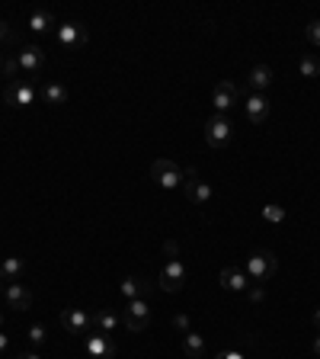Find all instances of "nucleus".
Returning a JSON list of instances; mask_svg holds the SVG:
<instances>
[{
  "label": "nucleus",
  "instance_id": "1",
  "mask_svg": "<svg viewBox=\"0 0 320 359\" xmlns=\"http://www.w3.org/2000/svg\"><path fill=\"white\" fill-rule=\"evenodd\" d=\"M275 269H279V260H275L273 250H253L244 263V273L250 276V283H259V286L275 276Z\"/></svg>",
  "mask_w": 320,
  "mask_h": 359
},
{
  "label": "nucleus",
  "instance_id": "2",
  "mask_svg": "<svg viewBox=\"0 0 320 359\" xmlns=\"http://www.w3.org/2000/svg\"><path fill=\"white\" fill-rule=\"evenodd\" d=\"M151 180H154L157 186H164V189H180V186H186L183 167L173 164V161H167V157L151 164Z\"/></svg>",
  "mask_w": 320,
  "mask_h": 359
},
{
  "label": "nucleus",
  "instance_id": "3",
  "mask_svg": "<svg viewBox=\"0 0 320 359\" xmlns=\"http://www.w3.org/2000/svg\"><path fill=\"white\" fill-rule=\"evenodd\" d=\"M240 100V87L234 81H218L215 83V90H211V106L218 110V116H228V112L237 110Z\"/></svg>",
  "mask_w": 320,
  "mask_h": 359
},
{
  "label": "nucleus",
  "instance_id": "4",
  "mask_svg": "<svg viewBox=\"0 0 320 359\" xmlns=\"http://www.w3.org/2000/svg\"><path fill=\"white\" fill-rule=\"evenodd\" d=\"M147 324H151V308H147L145 298H135V302H128L122 308V327L128 334H141L147 331Z\"/></svg>",
  "mask_w": 320,
  "mask_h": 359
},
{
  "label": "nucleus",
  "instance_id": "5",
  "mask_svg": "<svg viewBox=\"0 0 320 359\" xmlns=\"http://www.w3.org/2000/svg\"><path fill=\"white\" fill-rule=\"evenodd\" d=\"M231 135H234V125H231L228 116H218V112H215V116L205 122V141H209L211 147H228Z\"/></svg>",
  "mask_w": 320,
  "mask_h": 359
},
{
  "label": "nucleus",
  "instance_id": "6",
  "mask_svg": "<svg viewBox=\"0 0 320 359\" xmlns=\"http://www.w3.org/2000/svg\"><path fill=\"white\" fill-rule=\"evenodd\" d=\"M183 283H186V263L170 257L164 263V269H160V289H164V292H180Z\"/></svg>",
  "mask_w": 320,
  "mask_h": 359
},
{
  "label": "nucleus",
  "instance_id": "7",
  "mask_svg": "<svg viewBox=\"0 0 320 359\" xmlns=\"http://www.w3.org/2000/svg\"><path fill=\"white\" fill-rule=\"evenodd\" d=\"M17 61H19L23 77H36V74L45 68V52H42L39 45H23L17 52Z\"/></svg>",
  "mask_w": 320,
  "mask_h": 359
},
{
  "label": "nucleus",
  "instance_id": "8",
  "mask_svg": "<svg viewBox=\"0 0 320 359\" xmlns=\"http://www.w3.org/2000/svg\"><path fill=\"white\" fill-rule=\"evenodd\" d=\"M58 321H61V327L67 334H90L93 331V314H87L83 308H64Z\"/></svg>",
  "mask_w": 320,
  "mask_h": 359
},
{
  "label": "nucleus",
  "instance_id": "9",
  "mask_svg": "<svg viewBox=\"0 0 320 359\" xmlns=\"http://www.w3.org/2000/svg\"><path fill=\"white\" fill-rule=\"evenodd\" d=\"M3 100L10 103V106H17V110H23V106H29V103L36 100V90H32V83L29 81H10L7 90H3Z\"/></svg>",
  "mask_w": 320,
  "mask_h": 359
},
{
  "label": "nucleus",
  "instance_id": "10",
  "mask_svg": "<svg viewBox=\"0 0 320 359\" xmlns=\"http://www.w3.org/2000/svg\"><path fill=\"white\" fill-rule=\"evenodd\" d=\"M240 106H244V116H247L250 125H263L269 119V100H266L263 93H250Z\"/></svg>",
  "mask_w": 320,
  "mask_h": 359
},
{
  "label": "nucleus",
  "instance_id": "11",
  "mask_svg": "<svg viewBox=\"0 0 320 359\" xmlns=\"http://www.w3.org/2000/svg\"><path fill=\"white\" fill-rule=\"evenodd\" d=\"M186 199H189L192 205L211 203V186L202 183V180H195V167H189V170H186Z\"/></svg>",
  "mask_w": 320,
  "mask_h": 359
},
{
  "label": "nucleus",
  "instance_id": "12",
  "mask_svg": "<svg viewBox=\"0 0 320 359\" xmlns=\"http://www.w3.org/2000/svg\"><path fill=\"white\" fill-rule=\"evenodd\" d=\"M87 353H90L93 359H112L116 356V343L109 340V334L90 331L87 334Z\"/></svg>",
  "mask_w": 320,
  "mask_h": 359
},
{
  "label": "nucleus",
  "instance_id": "13",
  "mask_svg": "<svg viewBox=\"0 0 320 359\" xmlns=\"http://www.w3.org/2000/svg\"><path fill=\"white\" fill-rule=\"evenodd\" d=\"M55 39L64 48H81L90 36H87V29H83L81 23H61V26L55 29Z\"/></svg>",
  "mask_w": 320,
  "mask_h": 359
},
{
  "label": "nucleus",
  "instance_id": "14",
  "mask_svg": "<svg viewBox=\"0 0 320 359\" xmlns=\"http://www.w3.org/2000/svg\"><path fill=\"white\" fill-rule=\"evenodd\" d=\"M3 298H7V305L13 308V311H26V308H32V292H29L23 283H7Z\"/></svg>",
  "mask_w": 320,
  "mask_h": 359
},
{
  "label": "nucleus",
  "instance_id": "15",
  "mask_svg": "<svg viewBox=\"0 0 320 359\" xmlns=\"http://www.w3.org/2000/svg\"><path fill=\"white\" fill-rule=\"evenodd\" d=\"M221 286L228 289V292H247L253 283H250V276L240 267H224L221 269Z\"/></svg>",
  "mask_w": 320,
  "mask_h": 359
},
{
  "label": "nucleus",
  "instance_id": "16",
  "mask_svg": "<svg viewBox=\"0 0 320 359\" xmlns=\"http://www.w3.org/2000/svg\"><path fill=\"white\" fill-rule=\"evenodd\" d=\"M119 324H122V314H116L112 308H100V311L93 314V331H100V334H112Z\"/></svg>",
  "mask_w": 320,
  "mask_h": 359
},
{
  "label": "nucleus",
  "instance_id": "17",
  "mask_svg": "<svg viewBox=\"0 0 320 359\" xmlns=\"http://www.w3.org/2000/svg\"><path fill=\"white\" fill-rule=\"evenodd\" d=\"M269 83H273V68H269V65H256L253 71L247 74V87L253 93H263Z\"/></svg>",
  "mask_w": 320,
  "mask_h": 359
},
{
  "label": "nucleus",
  "instance_id": "18",
  "mask_svg": "<svg viewBox=\"0 0 320 359\" xmlns=\"http://www.w3.org/2000/svg\"><path fill=\"white\" fill-rule=\"evenodd\" d=\"M23 273H26V263L19 257H7L0 263V279H3V283H19Z\"/></svg>",
  "mask_w": 320,
  "mask_h": 359
},
{
  "label": "nucleus",
  "instance_id": "19",
  "mask_svg": "<svg viewBox=\"0 0 320 359\" xmlns=\"http://www.w3.org/2000/svg\"><path fill=\"white\" fill-rule=\"evenodd\" d=\"M183 350H186V356H192V359H205L209 347H205V340H202V334L186 331L183 334Z\"/></svg>",
  "mask_w": 320,
  "mask_h": 359
},
{
  "label": "nucleus",
  "instance_id": "20",
  "mask_svg": "<svg viewBox=\"0 0 320 359\" xmlns=\"http://www.w3.org/2000/svg\"><path fill=\"white\" fill-rule=\"evenodd\" d=\"M29 26H32V32H52V26H58V19L52 17L48 10H32Z\"/></svg>",
  "mask_w": 320,
  "mask_h": 359
},
{
  "label": "nucleus",
  "instance_id": "21",
  "mask_svg": "<svg viewBox=\"0 0 320 359\" xmlns=\"http://www.w3.org/2000/svg\"><path fill=\"white\" fill-rule=\"evenodd\" d=\"M119 289H122V295H125L128 302H135V298H145L147 283H145V279H135V276H125Z\"/></svg>",
  "mask_w": 320,
  "mask_h": 359
},
{
  "label": "nucleus",
  "instance_id": "22",
  "mask_svg": "<svg viewBox=\"0 0 320 359\" xmlns=\"http://www.w3.org/2000/svg\"><path fill=\"white\" fill-rule=\"evenodd\" d=\"M42 100H45L48 106H61V103H67V90H64L61 83H45V87H42Z\"/></svg>",
  "mask_w": 320,
  "mask_h": 359
},
{
  "label": "nucleus",
  "instance_id": "23",
  "mask_svg": "<svg viewBox=\"0 0 320 359\" xmlns=\"http://www.w3.org/2000/svg\"><path fill=\"white\" fill-rule=\"evenodd\" d=\"M298 71H301V77H311V81L317 77L320 81V61L314 55H304L301 61H298Z\"/></svg>",
  "mask_w": 320,
  "mask_h": 359
},
{
  "label": "nucleus",
  "instance_id": "24",
  "mask_svg": "<svg viewBox=\"0 0 320 359\" xmlns=\"http://www.w3.org/2000/svg\"><path fill=\"white\" fill-rule=\"evenodd\" d=\"M263 221H269V225H282L285 221V209L282 205H263Z\"/></svg>",
  "mask_w": 320,
  "mask_h": 359
},
{
  "label": "nucleus",
  "instance_id": "25",
  "mask_svg": "<svg viewBox=\"0 0 320 359\" xmlns=\"http://www.w3.org/2000/svg\"><path fill=\"white\" fill-rule=\"evenodd\" d=\"M26 337H29V343H32V347H42V343L48 340L45 324H32V327H29V331H26Z\"/></svg>",
  "mask_w": 320,
  "mask_h": 359
},
{
  "label": "nucleus",
  "instance_id": "26",
  "mask_svg": "<svg viewBox=\"0 0 320 359\" xmlns=\"http://www.w3.org/2000/svg\"><path fill=\"white\" fill-rule=\"evenodd\" d=\"M3 74H7V77H13V81H19V61H17V55H7L3 58Z\"/></svg>",
  "mask_w": 320,
  "mask_h": 359
},
{
  "label": "nucleus",
  "instance_id": "27",
  "mask_svg": "<svg viewBox=\"0 0 320 359\" xmlns=\"http://www.w3.org/2000/svg\"><path fill=\"white\" fill-rule=\"evenodd\" d=\"M308 42L320 48V19H314L311 26H308Z\"/></svg>",
  "mask_w": 320,
  "mask_h": 359
},
{
  "label": "nucleus",
  "instance_id": "28",
  "mask_svg": "<svg viewBox=\"0 0 320 359\" xmlns=\"http://www.w3.org/2000/svg\"><path fill=\"white\" fill-rule=\"evenodd\" d=\"M247 295H250V302H266V289L259 286V283H253V286L247 289Z\"/></svg>",
  "mask_w": 320,
  "mask_h": 359
},
{
  "label": "nucleus",
  "instance_id": "29",
  "mask_svg": "<svg viewBox=\"0 0 320 359\" xmlns=\"http://www.w3.org/2000/svg\"><path fill=\"white\" fill-rule=\"evenodd\" d=\"M173 324H176V327H180V331L186 334V331H189V324H192V321H189V314H176V318H173Z\"/></svg>",
  "mask_w": 320,
  "mask_h": 359
},
{
  "label": "nucleus",
  "instance_id": "30",
  "mask_svg": "<svg viewBox=\"0 0 320 359\" xmlns=\"http://www.w3.org/2000/svg\"><path fill=\"white\" fill-rule=\"evenodd\" d=\"M10 39H13V32H10V26L0 19V42H10Z\"/></svg>",
  "mask_w": 320,
  "mask_h": 359
},
{
  "label": "nucleus",
  "instance_id": "31",
  "mask_svg": "<svg viewBox=\"0 0 320 359\" xmlns=\"http://www.w3.org/2000/svg\"><path fill=\"white\" fill-rule=\"evenodd\" d=\"M7 347H10V337L0 331V353H7Z\"/></svg>",
  "mask_w": 320,
  "mask_h": 359
},
{
  "label": "nucleus",
  "instance_id": "32",
  "mask_svg": "<svg viewBox=\"0 0 320 359\" xmlns=\"http://www.w3.org/2000/svg\"><path fill=\"white\" fill-rule=\"evenodd\" d=\"M311 321H314V327L320 331V308H314V314H311Z\"/></svg>",
  "mask_w": 320,
  "mask_h": 359
},
{
  "label": "nucleus",
  "instance_id": "33",
  "mask_svg": "<svg viewBox=\"0 0 320 359\" xmlns=\"http://www.w3.org/2000/svg\"><path fill=\"white\" fill-rule=\"evenodd\" d=\"M221 359H244L240 353H221Z\"/></svg>",
  "mask_w": 320,
  "mask_h": 359
},
{
  "label": "nucleus",
  "instance_id": "34",
  "mask_svg": "<svg viewBox=\"0 0 320 359\" xmlns=\"http://www.w3.org/2000/svg\"><path fill=\"white\" fill-rule=\"evenodd\" d=\"M17 359H42L39 353H23V356H17Z\"/></svg>",
  "mask_w": 320,
  "mask_h": 359
},
{
  "label": "nucleus",
  "instance_id": "35",
  "mask_svg": "<svg viewBox=\"0 0 320 359\" xmlns=\"http://www.w3.org/2000/svg\"><path fill=\"white\" fill-rule=\"evenodd\" d=\"M314 353H317V356H320V334H317V337H314Z\"/></svg>",
  "mask_w": 320,
  "mask_h": 359
},
{
  "label": "nucleus",
  "instance_id": "36",
  "mask_svg": "<svg viewBox=\"0 0 320 359\" xmlns=\"http://www.w3.org/2000/svg\"><path fill=\"white\" fill-rule=\"evenodd\" d=\"M0 74H3V52H0Z\"/></svg>",
  "mask_w": 320,
  "mask_h": 359
},
{
  "label": "nucleus",
  "instance_id": "37",
  "mask_svg": "<svg viewBox=\"0 0 320 359\" xmlns=\"http://www.w3.org/2000/svg\"><path fill=\"white\" fill-rule=\"evenodd\" d=\"M3 289H7V286H3V279H0V295H3Z\"/></svg>",
  "mask_w": 320,
  "mask_h": 359
},
{
  "label": "nucleus",
  "instance_id": "38",
  "mask_svg": "<svg viewBox=\"0 0 320 359\" xmlns=\"http://www.w3.org/2000/svg\"><path fill=\"white\" fill-rule=\"evenodd\" d=\"M0 327H3V314H0Z\"/></svg>",
  "mask_w": 320,
  "mask_h": 359
},
{
  "label": "nucleus",
  "instance_id": "39",
  "mask_svg": "<svg viewBox=\"0 0 320 359\" xmlns=\"http://www.w3.org/2000/svg\"><path fill=\"white\" fill-rule=\"evenodd\" d=\"M211 359H221V353H218V356H211Z\"/></svg>",
  "mask_w": 320,
  "mask_h": 359
}]
</instances>
